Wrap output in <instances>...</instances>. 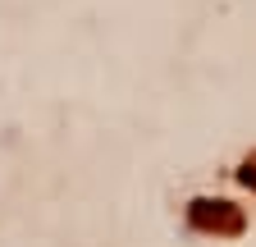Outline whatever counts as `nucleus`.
<instances>
[{
  "mask_svg": "<svg viewBox=\"0 0 256 247\" xmlns=\"http://www.w3.org/2000/svg\"><path fill=\"white\" fill-rule=\"evenodd\" d=\"M192 224L197 229H206V234H242V210L234 206V202H210V197H202V202H192Z\"/></svg>",
  "mask_w": 256,
  "mask_h": 247,
  "instance_id": "f257e3e1",
  "label": "nucleus"
},
{
  "mask_svg": "<svg viewBox=\"0 0 256 247\" xmlns=\"http://www.w3.org/2000/svg\"><path fill=\"white\" fill-rule=\"evenodd\" d=\"M238 178H242V183H247V188H256V165H247V170H242V174H238Z\"/></svg>",
  "mask_w": 256,
  "mask_h": 247,
  "instance_id": "f03ea898",
  "label": "nucleus"
}]
</instances>
